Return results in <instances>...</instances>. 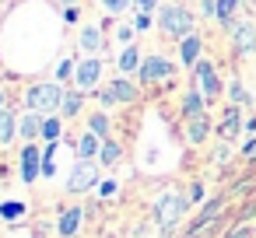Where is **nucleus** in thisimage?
Here are the masks:
<instances>
[{
    "mask_svg": "<svg viewBox=\"0 0 256 238\" xmlns=\"http://www.w3.org/2000/svg\"><path fill=\"white\" fill-rule=\"evenodd\" d=\"M64 95H67V91L53 81V84H36V88H28L25 102H28L32 112H46V116H53V112L64 105Z\"/></svg>",
    "mask_w": 256,
    "mask_h": 238,
    "instance_id": "1",
    "label": "nucleus"
},
{
    "mask_svg": "<svg viewBox=\"0 0 256 238\" xmlns=\"http://www.w3.org/2000/svg\"><path fill=\"white\" fill-rule=\"evenodd\" d=\"M162 32L172 35V39H186L193 35V14L186 7H162V18H158Z\"/></svg>",
    "mask_w": 256,
    "mask_h": 238,
    "instance_id": "2",
    "label": "nucleus"
},
{
    "mask_svg": "<svg viewBox=\"0 0 256 238\" xmlns=\"http://www.w3.org/2000/svg\"><path fill=\"white\" fill-rule=\"evenodd\" d=\"M186 207H190V203H186L179 193H168V196H162V200H158L154 217H158V224H162V228H172V224L186 214Z\"/></svg>",
    "mask_w": 256,
    "mask_h": 238,
    "instance_id": "3",
    "label": "nucleus"
},
{
    "mask_svg": "<svg viewBox=\"0 0 256 238\" xmlns=\"http://www.w3.org/2000/svg\"><path fill=\"white\" fill-rule=\"evenodd\" d=\"M95 182H98L95 161H78L74 172H70V179H67V189H70V193H84V189H92Z\"/></svg>",
    "mask_w": 256,
    "mask_h": 238,
    "instance_id": "4",
    "label": "nucleus"
},
{
    "mask_svg": "<svg viewBox=\"0 0 256 238\" xmlns=\"http://www.w3.org/2000/svg\"><path fill=\"white\" fill-rule=\"evenodd\" d=\"M165 77H172V63H168L165 56H148V60L140 63V81L154 84V81H165Z\"/></svg>",
    "mask_w": 256,
    "mask_h": 238,
    "instance_id": "5",
    "label": "nucleus"
},
{
    "mask_svg": "<svg viewBox=\"0 0 256 238\" xmlns=\"http://www.w3.org/2000/svg\"><path fill=\"white\" fill-rule=\"evenodd\" d=\"M98 74H102V63L92 56V60H84V63H78V74H74V81H78V91H88V88H95L98 84Z\"/></svg>",
    "mask_w": 256,
    "mask_h": 238,
    "instance_id": "6",
    "label": "nucleus"
},
{
    "mask_svg": "<svg viewBox=\"0 0 256 238\" xmlns=\"http://www.w3.org/2000/svg\"><path fill=\"white\" fill-rule=\"evenodd\" d=\"M196 81L204 84V98H218L221 95V81H218V74H214V67L207 60L196 63Z\"/></svg>",
    "mask_w": 256,
    "mask_h": 238,
    "instance_id": "7",
    "label": "nucleus"
},
{
    "mask_svg": "<svg viewBox=\"0 0 256 238\" xmlns=\"http://www.w3.org/2000/svg\"><path fill=\"white\" fill-rule=\"evenodd\" d=\"M232 39H235V49L238 53H256V28L249 21L232 25Z\"/></svg>",
    "mask_w": 256,
    "mask_h": 238,
    "instance_id": "8",
    "label": "nucleus"
},
{
    "mask_svg": "<svg viewBox=\"0 0 256 238\" xmlns=\"http://www.w3.org/2000/svg\"><path fill=\"white\" fill-rule=\"evenodd\" d=\"M39 172H42L39 151H36V147H25V151H22V179H25V182H36Z\"/></svg>",
    "mask_w": 256,
    "mask_h": 238,
    "instance_id": "9",
    "label": "nucleus"
},
{
    "mask_svg": "<svg viewBox=\"0 0 256 238\" xmlns=\"http://www.w3.org/2000/svg\"><path fill=\"white\" fill-rule=\"evenodd\" d=\"M98 140H102V137H95V133L88 130V133L78 140V147H74V151H78V161H92V158H98V151H102Z\"/></svg>",
    "mask_w": 256,
    "mask_h": 238,
    "instance_id": "10",
    "label": "nucleus"
},
{
    "mask_svg": "<svg viewBox=\"0 0 256 238\" xmlns=\"http://www.w3.org/2000/svg\"><path fill=\"white\" fill-rule=\"evenodd\" d=\"M200 46H204V42H200V35H186V39L179 42V56H182V63H186V67H190V63H193V67L200 63Z\"/></svg>",
    "mask_w": 256,
    "mask_h": 238,
    "instance_id": "11",
    "label": "nucleus"
},
{
    "mask_svg": "<svg viewBox=\"0 0 256 238\" xmlns=\"http://www.w3.org/2000/svg\"><path fill=\"white\" fill-rule=\"evenodd\" d=\"M81 207H70V210H64V217H60V235L64 238H74L78 235V228H81Z\"/></svg>",
    "mask_w": 256,
    "mask_h": 238,
    "instance_id": "12",
    "label": "nucleus"
},
{
    "mask_svg": "<svg viewBox=\"0 0 256 238\" xmlns=\"http://www.w3.org/2000/svg\"><path fill=\"white\" fill-rule=\"evenodd\" d=\"M238 130H242V116H238V109L232 105V109L224 112V119H221V126H218V133H221L224 140H232V137H235Z\"/></svg>",
    "mask_w": 256,
    "mask_h": 238,
    "instance_id": "13",
    "label": "nucleus"
},
{
    "mask_svg": "<svg viewBox=\"0 0 256 238\" xmlns=\"http://www.w3.org/2000/svg\"><path fill=\"white\" fill-rule=\"evenodd\" d=\"M182 116H186V119L204 116V95H200V91H186V98H182Z\"/></svg>",
    "mask_w": 256,
    "mask_h": 238,
    "instance_id": "14",
    "label": "nucleus"
},
{
    "mask_svg": "<svg viewBox=\"0 0 256 238\" xmlns=\"http://www.w3.org/2000/svg\"><path fill=\"white\" fill-rule=\"evenodd\" d=\"M14 130H18V119H14V112L4 109V112H0V147L14 140Z\"/></svg>",
    "mask_w": 256,
    "mask_h": 238,
    "instance_id": "15",
    "label": "nucleus"
},
{
    "mask_svg": "<svg viewBox=\"0 0 256 238\" xmlns=\"http://www.w3.org/2000/svg\"><path fill=\"white\" fill-rule=\"evenodd\" d=\"M140 63H144V60H140L137 46H126L123 56H120V70H123V74H134V70H140Z\"/></svg>",
    "mask_w": 256,
    "mask_h": 238,
    "instance_id": "16",
    "label": "nucleus"
},
{
    "mask_svg": "<svg viewBox=\"0 0 256 238\" xmlns=\"http://www.w3.org/2000/svg\"><path fill=\"white\" fill-rule=\"evenodd\" d=\"M39 133H42V116H39V112L22 116V137H25V140H32V137H39Z\"/></svg>",
    "mask_w": 256,
    "mask_h": 238,
    "instance_id": "17",
    "label": "nucleus"
},
{
    "mask_svg": "<svg viewBox=\"0 0 256 238\" xmlns=\"http://www.w3.org/2000/svg\"><path fill=\"white\" fill-rule=\"evenodd\" d=\"M235 11H238V0H218V21L224 25V28H232L235 21Z\"/></svg>",
    "mask_w": 256,
    "mask_h": 238,
    "instance_id": "18",
    "label": "nucleus"
},
{
    "mask_svg": "<svg viewBox=\"0 0 256 238\" xmlns=\"http://www.w3.org/2000/svg\"><path fill=\"white\" fill-rule=\"evenodd\" d=\"M109 88H112V95H116L120 102H134V98H137V88H134V84H130L126 77H120V81H112Z\"/></svg>",
    "mask_w": 256,
    "mask_h": 238,
    "instance_id": "19",
    "label": "nucleus"
},
{
    "mask_svg": "<svg viewBox=\"0 0 256 238\" xmlns=\"http://www.w3.org/2000/svg\"><path fill=\"white\" fill-rule=\"evenodd\" d=\"M81 105H84V95H81V91H67V95H64V105H60V112H64V116H78V112H81Z\"/></svg>",
    "mask_w": 256,
    "mask_h": 238,
    "instance_id": "20",
    "label": "nucleus"
},
{
    "mask_svg": "<svg viewBox=\"0 0 256 238\" xmlns=\"http://www.w3.org/2000/svg\"><path fill=\"white\" fill-rule=\"evenodd\" d=\"M207 130H210L207 116H196V119H190V144H200V140L207 137Z\"/></svg>",
    "mask_w": 256,
    "mask_h": 238,
    "instance_id": "21",
    "label": "nucleus"
},
{
    "mask_svg": "<svg viewBox=\"0 0 256 238\" xmlns=\"http://www.w3.org/2000/svg\"><path fill=\"white\" fill-rule=\"evenodd\" d=\"M81 46H84L88 53H98V49H102V32H98V28H84V32H81Z\"/></svg>",
    "mask_w": 256,
    "mask_h": 238,
    "instance_id": "22",
    "label": "nucleus"
},
{
    "mask_svg": "<svg viewBox=\"0 0 256 238\" xmlns=\"http://www.w3.org/2000/svg\"><path fill=\"white\" fill-rule=\"evenodd\" d=\"M88 130H92L95 137H102V140H109V119H106V112H95V116L88 119Z\"/></svg>",
    "mask_w": 256,
    "mask_h": 238,
    "instance_id": "23",
    "label": "nucleus"
},
{
    "mask_svg": "<svg viewBox=\"0 0 256 238\" xmlns=\"http://www.w3.org/2000/svg\"><path fill=\"white\" fill-rule=\"evenodd\" d=\"M98 161H102V165H116V161H120V144H116V140H102Z\"/></svg>",
    "mask_w": 256,
    "mask_h": 238,
    "instance_id": "24",
    "label": "nucleus"
},
{
    "mask_svg": "<svg viewBox=\"0 0 256 238\" xmlns=\"http://www.w3.org/2000/svg\"><path fill=\"white\" fill-rule=\"evenodd\" d=\"M42 137H46V140H56V137H60V119H56V116H46V119H42Z\"/></svg>",
    "mask_w": 256,
    "mask_h": 238,
    "instance_id": "25",
    "label": "nucleus"
},
{
    "mask_svg": "<svg viewBox=\"0 0 256 238\" xmlns=\"http://www.w3.org/2000/svg\"><path fill=\"white\" fill-rule=\"evenodd\" d=\"M130 4H134V0H102V7H106L109 14H123Z\"/></svg>",
    "mask_w": 256,
    "mask_h": 238,
    "instance_id": "26",
    "label": "nucleus"
},
{
    "mask_svg": "<svg viewBox=\"0 0 256 238\" xmlns=\"http://www.w3.org/2000/svg\"><path fill=\"white\" fill-rule=\"evenodd\" d=\"M232 102H235V105H242V102H249V95L242 91V84H238V81L232 84Z\"/></svg>",
    "mask_w": 256,
    "mask_h": 238,
    "instance_id": "27",
    "label": "nucleus"
},
{
    "mask_svg": "<svg viewBox=\"0 0 256 238\" xmlns=\"http://www.w3.org/2000/svg\"><path fill=\"white\" fill-rule=\"evenodd\" d=\"M22 214V203H4L0 207V217H18Z\"/></svg>",
    "mask_w": 256,
    "mask_h": 238,
    "instance_id": "28",
    "label": "nucleus"
},
{
    "mask_svg": "<svg viewBox=\"0 0 256 238\" xmlns=\"http://www.w3.org/2000/svg\"><path fill=\"white\" fill-rule=\"evenodd\" d=\"M98 102H102V105H106V109H109V105H116V102H120V98H116V95H112V88H106V91H98Z\"/></svg>",
    "mask_w": 256,
    "mask_h": 238,
    "instance_id": "29",
    "label": "nucleus"
},
{
    "mask_svg": "<svg viewBox=\"0 0 256 238\" xmlns=\"http://www.w3.org/2000/svg\"><path fill=\"white\" fill-rule=\"evenodd\" d=\"M134 7H137V11H148V14H151V11L158 7V0H134Z\"/></svg>",
    "mask_w": 256,
    "mask_h": 238,
    "instance_id": "30",
    "label": "nucleus"
},
{
    "mask_svg": "<svg viewBox=\"0 0 256 238\" xmlns=\"http://www.w3.org/2000/svg\"><path fill=\"white\" fill-rule=\"evenodd\" d=\"M137 28H140V32L151 28V14H148V11H137Z\"/></svg>",
    "mask_w": 256,
    "mask_h": 238,
    "instance_id": "31",
    "label": "nucleus"
},
{
    "mask_svg": "<svg viewBox=\"0 0 256 238\" xmlns=\"http://www.w3.org/2000/svg\"><path fill=\"white\" fill-rule=\"evenodd\" d=\"M228 238H249V228H246V224H238V228H235Z\"/></svg>",
    "mask_w": 256,
    "mask_h": 238,
    "instance_id": "32",
    "label": "nucleus"
},
{
    "mask_svg": "<svg viewBox=\"0 0 256 238\" xmlns=\"http://www.w3.org/2000/svg\"><path fill=\"white\" fill-rule=\"evenodd\" d=\"M70 70H74V67H70V60H67V63H60V74H56V77L64 81V77H70Z\"/></svg>",
    "mask_w": 256,
    "mask_h": 238,
    "instance_id": "33",
    "label": "nucleus"
},
{
    "mask_svg": "<svg viewBox=\"0 0 256 238\" xmlns=\"http://www.w3.org/2000/svg\"><path fill=\"white\" fill-rule=\"evenodd\" d=\"M242 154H246V158H256V140H249V144L242 147Z\"/></svg>",
    "mask_w": 256,
    "mask_h": 238,
    "instance_id": "34",
    "label": "nucleus"
},
{
    "mask_svg": "<svg viewBox=\"0 0 256 238\" xmlns=\"http://www.w3.org/2000/svg\"><path fill=\"white\" fill-rule=\"evenodd\" d=\"M200 196H204V186H193V189H190V200H193V203H196V200H200Z\"/></svg>",
    "mask_w": 256,
    "mask_h": 238,
    "instance_id": "35",
    "label": "nucleus"
},
{
    "mask_svg": "<svg viewBox=\"0 0 256 238\" xmlns=\"http://www.w3.org/2000/svg\"><path fill=\"white\" fill-rule=\"evenodd\" d=\"M4 102H8V98H4V91H0V112H4Z\"/></svg>",
    "mask_w": 256,
    "mask_h": 238,
    "instance_id": "36",
    "label": "nucleus"
},
{
    "mask_svg": "<svg viewBox=\"0 0 256 238\" xmlns=\"http://www.w3.org/2000/svg\"><path fill=\"white\" fill-rule=\"evenodd\" d=\"M60 4H67V7H70V4H78V0H60Z\"/></svg>",
    "mask_w": 256,
    "mask_h": 238,
    "instance_id": "37",
    "label": "nucleus"
}]
</instances>
